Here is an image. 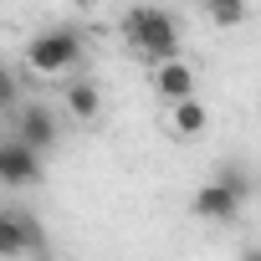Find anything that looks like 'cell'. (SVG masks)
<instances>
[{"mask_svg":"<svg viewBox=\"0 0 261 261\" xmlns=\"http://www.w3.org/2000/svg\"><path fill=\"white\" fill-rule=\"evenodd\" d=\"M123 36H128V46H134L149 67L179 57V26H174V16L159 11V6H134V11H123Z\"/></svg>","mask_w":261,"mask_h":261,"instance_id":"cell-1","label":"cell"},{"mask_svg":"<svg viewBox=\"0 0 261 261\" xmlns=\"http://www.w3.org/2000/svg\"><path fill=\"white\" fill-rule=\"evenodd\" d=\"M77 62H82V36L67 26H51V31L31 36V46H26V67L41 77H67V67H77Z\"/></svg>","mask_w":261,"mask_h":261,"instance_id":"cell-2","label":"cell"},{"mask_svg":"<svg viewBox=\"0 0 261 261\" xmlns=\"http://www.w3.org/2000/svg\"><path fill=\"white\" fill-rule=\"evenodd\" d=\"M241 195H246L241 169H225V174H215L210 185L195 190V215L210 220V225H230V220L241 215Z\"/></svg>","mask_w":261,"mask_h":261,"instance_id":"cell-3","label":"cell"},{"mask_svg":"<svg viewBox=\"0 0 261 261\" xmlns=\"http://www.w3.org/2000/svg\"><path fill=\"white\" fill-rule=\"evenodd\" d=\"M0 185H41V149H31L26 139H0Z\"/></svg>","mask_w":261,"mask_h":261,"instance_id":"cell-4","label":"cell"},{"mask_svg":"<svg viewBox=\"0 0 261 261\" xmlns=\"http://www.w3.org/2000/svg\"><path fill=\"white\" fill-rule=\"evenodd\" d=\"M0 256H46V236L36 230V215L0 210Z\"/></svg>","mask_w":261,"mask_h":261,"instance_id":"cell-5","label":"cell"},{"mask_svg":"<svg viewBox=\"0 0 261 261\" xmlns=\"http://www.w3.org/2000/svg\"><path fill=\"white\" fill-rule=\"evenodd\" d=\"M16 139H26L31 149H57V118H51V108H41V102H31L21 118H16Z\"/></svg>","mask_w":261,"mask_h":261,"instance_id":"cell-6","label":"cell"},{"mask_svg":"<svg viewBox=\"0 0 261 261\" xmlns=\"http://www.w3.org/2000/svg\"><path fill=\"white\" fill-rule=\"evenodd\" d=\"M154 92H159V97H169V102L195 97V72H190V62H179V57L159 62V67H154Z\"/></svg>","mask_w":261,"mask_h":261,"instance_id":"cell-7","label":"cell"},{"mask_svg":"<svg viewBox=\"0 0 261 261\" xmlns=\"http://www.w3.org/2000/svg\"><path fill=\"white\" fill-rule=\"evenodd\" d=\"M174 113H169V123H174V134L179 139H200L205 134V123H210V113H205V102L200 97H179V102H169Z\"/></svg>","mask_w":261,"mask_h":261,"instance_id":"cell-8","label":"cell"},{"mask_svg":"<svg viewBox=\"0 0 261 261\" xmlns=\"http://www.w3.org/2000/svg\"><path fill=\"white\" fill-rule=\"evenodd\" d=\"M62 97H67V113H72L77 123H92V118L102 113V92H97L92 82H67Z\"/></svg>","mask_w":261,"mask_h":261,"instance_id":"cell-9","label":"cell"},{"mask_svg":"<svg viewBox=\"0 0 261 261\" xmlns=\"http://www.w3.org/2000/svg\"><path fill=\"white\" fill-rule=\"evenodd\" d=\"M210 21L215 26H241L246 21V0H210Z\"/></svg>","mask_w":261,"mask_h":261,"instance_id":"cell-10","label":"cell"},{"mask_svg":"<svg viewBox=\"0 0 261 261\" xmlns=\"http://www.w3.org/2000/svg\"><path fill=\"white\" fill-rule=\"evenodd\" d=\"M11 97H16V77L0 67V108H11Z\"/></svg>","mask_w":261,"mask_h":261,"instance_id":"cell-11","label":"cell"},{"mask_svg":"<svg viewBox=\"0 0 261 261\" xmlns=\"http://www.w3.org/2000/svg\"><path fill=\"white\" fill-rule=\"evenodd\" d=\"M72 6H77V0H72Z\"/></svg>","mask_w":261,"mask_h":261,"instance_id":"cell-12","label":"cell"}]
</instances>
